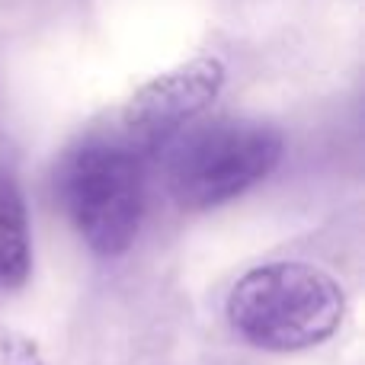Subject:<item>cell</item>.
Wrapping results in <instances>:
<instances>
[{"label":"cell","mask_w":365,"mask_h":365,"mask_svg":"<svg viewBox=\"0 0 365 365\" xmlns=\"http://www.w3.org/2000/svg\"><path fill=\"white\" fill-rule=\"evenodd\" d=\"M167 186L180 208L208 212L263 182L282 160V135L272 125L225 119L186 128L164 148Z\"/></svg>","instance_id":"obj_3"},{"label":"cell","mask_w":365,"mask_h":365,"mask_svg":"<svg viewBox=\"0 0 365 365\" xmlns=\"http://www.w3.org/2000/svg\"><path fill=\"white\" fill-rule=\"evenodd\" d=\"M145 158L115 138H87L58 167V199L81 240L100 257H119L145 218Z\"/></svg>","instance_id":"obj_2"},{"label":"cell","mask_w":365,"mask_h":365,"mask_svg":"<svg viewBox=\"0 0 365 365\" xmlns=\"http://www.w3.org/2000/svg\"><path fill=\"white\" fill-rule=\"evenodd\" d=\"M227 321L250 346L302 353L321 346L346 317V292L330 272L302 259L253 266L227 292Z\"/></svg>","instance_id":"obj_1"},{"label":"cell","mask_w":365,"mask_h":365,"mask_svg":"<svg viewBox=\"0 0 365 365\" xmlns=\"http://www.w3.org/2000/svg\"><path fill=\"white\" fill-rule=\"evenodd\" d=\"M32 272V231L16 177L0 167V292H16Z\"/></svg>","instance_id":"obj_5"},{"label":"cell","mask_w":365,"mask_h":365,"mask_svg":"<svg viewBox=\"0 0 365 365\" xmlns=\"http://www.w3.org/2000/svg\"><path fill=\"white\" fill-rule=\"evenodd\" d=\"M0 365H45V359L29 336L0 324Z\"/></svg>","instance_id":"obj_6"},{"label":"cell","mask_w":365,"mask_h":365,"mask_svg":"<svg viewBox=\"0 0 365 365\" xmlns=\"http://www.w3.org/2000/svg\"><path fill=\"white\" fill-rule=\"evenodd\" d=\"M225 87V64L218 58H192L148 81L122 109L119 138L141 158H154L202 115Z\"/></svg>","instance_id":"obj_4"}]
</instances>
